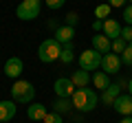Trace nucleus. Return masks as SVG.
Here are the masks:
<instances>
[{"instance_id":"nucleus-1","label":"nucleus","mask_w":132,"mask_h":123,"mask_svg":"<svg viewBox=\"0 0 132 123\" xmlns=\"http://www.w3.org/2000/svg\"><path fill=\"white\" fill-rule=\"evenodd\" d=\"M71 103L79 112H93L97 108V103H99V95L93 88H88V86L86 88H77L73 92V97H71Z\"/></svg>"},{"instance_id":"nucleus-2","label":"nucleus","mask_w":132,"mask_h":123,"mask_svg":"<svg viewBox=\"0 0 132 123\" xmlns=\"http://www.w3.org/2000/svg\"><path fill=\"white\" fill-rule=\"evenodd\" d=\"M33 97H35V86L31 81L24 79H15L11 86V99L15 103H33Z\"/></svg>"},{"instance_id":"nucleus-3","label":"nucleus","mask_w":132,"mask_h":123,"mask_svg":"<svg viewBox=\"0 0 132 123\" xmlns=\"http://www.w3.org/2000/svg\"><path fill=\"white\" fill-rule=\"evenodd\" d=\"M60 53H62V44L57 42L55 38H46L38 48V57L44 64H51V61L60 59Z\"/></svg>"},{"instance_id":"nucleus-4","label":"nucleus","mask_w":132,"mask_h":123,"mask_svg":"<svg viewBox=\"0 0 132 123\" xmlns=\"http://www.w3.org/2000/svg\"><path fill=\"white\" fill-rule=\"evenodd\" d=\"M42 11V0H20V5L15 7V15L24 22L35 20Z\"/></svg>"},{"instance_id":"nucleus-5","label":"nucleus","mask_w":132,"mask_h":123,"mask_svg":"<svg viewBox=\"0 0 132 123\" xmlns=\"http://www.w3.org/2000/svg\"><path fill=\"white\" fill-rule=\"evenodd\" d=\"M79 68L81 71H97L101 68V53H97L95 48H88L79 55Z\"/></svg>"},{"instance_id":"nucleus-6","label":"nucleus","mask_w":132,"mask_h":123,"mask_svg":"<svg viewBox=\"0 0 132 123\" xmlns=\"http://www.w3.org/2000/svg\"><path fill=\"white\" fill-rule=\"evenodd\" d=\"M53 90H55V95L62 97V99H71L77 88L71 81V77H60V79H55V84H53Z\"/></svg>"},{"instance_id":"nucleus-7","label":"nucleus","mask_w":132,"mask_h":123,"mask_svg":"<svg viewBox=\"0 0 132 123\" xmlns=\"http://www.w3.org/2000/svg\"><path fill=\"white\" fill-rule=\"evenodd\" d=\"M119 68H121V55H117V53H106V55H101V71L106 75H117Z\"/></svg>"},{"instance_id":"nucleus-8","label":"nucleus","mask_w":132,"mask_h":123,"mask_svg":"<svg viewBox=\"0 0 132 123\" xmlns=\"http://www.w3.org/2000/svg\"><path fill=\"white\" fill-rule=\"evenodd\" d=\"M2 71H5V77H9V79H20V75L24 71V61L20 57H9L5 61V68Z\"/></svg>"},{"instance_id":"nucleus-9","label":"nucleus","mask_w":132,"mask_h":123,"mask_svg":"<svg viewBox=\"0 0 132 123\" xmlns=\"http://www.w3.org/2000/svg\"><path fill=\"white\" fill-rule=\"evenodd\" d=\"M112 108L117 110L121 117H132V97L130 95H119L117 99H114Z\"/></svg>"},{"instance_id":"nucleus-10","label":"nucleus","mask_w":132,"mask_h":123,"mask_svg":"<svg viewBox=\"0 0 132 123\" xmlns=\"http://www.w3.org/2000/svg\"><path fill=\"white\" fill-rule=\"evenodd\" d=\"M15 112H18V106H15L13 99H5V101H0V123H7L11 121V119L15 117Z\"/></svg>"},{"instance_id":"nucleus-11","label":"nucleus","mask_w":132,"mask_h":123,"mask_svg":"<svg viewBox=\"0 0 132 123\" xmlns=\"http://www.w3.org/2000/svg\"><path fill=\"white\" fill-rule=\"evenodd\" d=\"M104 35L110 40V42L117 40V38H121V24H119L114 18H106L104 20Z\"/></svg>"},{"instance_id":"nucleus-12","label":"nucleus","mask_w":132,"mask_h":123,"mask_svg":"<svg viewBox=\"0 0 132 123\" xmlns=\"http://www.w3.org/2000/svg\"><path fill=\"white\" fill-rule=\"evenodd\" d=\"M119 95H121V86H119V84H110L108 88L101 92V103H104V106H112L114 99H117Z\"/></svg>"},{"instance_id":"nucleus-13","label":"nucleus","mask_w":132,"mask_h":123,"mask_svg":"<svg viewBox=\"0 0 132 123\" xmlns=\"http://www.w3.org/2000/svg\"><path fill=\"white\" fill-rule=\"evenodd\" d=\"M27 117L31 119V121H44V117H46V106L44 103H29L27 108Z\"/></svg>"},{"instance_id":"nucleus-14","label":"nucleus","mask_w":132,"mask_h":123,"mask_svg":"<svg viewBox=\"0 0 132 123\" xmlns=\"http://www.w3.org/2000/svg\"><path fill=\"white\" fill-rule=\"evenodd\" d=\"M93 48L97 53H110L112 51V42H110L108 38H106V35H101V33H97V35H93Z\"/></svg>"},{"instance_id":"nucleus-15","label":"nucleus","mask_w":132,"mask_h":123,"mask_svg":"<svg viewBox=\"0 0 132 123\" xmlns=\"http://www.w3.org/2000/svg\"><path fill=\"white\" fill-rule=\"evenodd\" d=\"M73 38H75V29L73 27H57V31H55V40L64 46V44H68V42H73Z\"/></svg>"},{"instance_id":"nucleus-16","label":"nucleus","mask_w":132,"mask_h":123,"mask_svg":"<svg viewBox=\"0 0 132 123\" xmlns=\"http://www.w3.org/2000/svg\"><path fill=\"white\" fill-rule=\"evenodd\" d=\"M71 81L75 84V88H86V86L93 81V77L88 75V71H81V68H79V71H75L71 75Z\"/></svg>"},{"instance_id":"nucleus-17","label":"nucleus","mask_w":132,"mask_h":123,"mask_svg":"<svg viewBox=\"0 0 132 123\" xmlns=\"http://www.w3.org/2000/svg\"><path fill=\"white\" fill-rule=\"evenodd\" d=\"M93 84H95V88H99L101 92H104V90L110 86V79H108V75H106V73L97 71V73L93 75Z\"/></svg>"},{"instance_id":"nucleus-18","label":"nucleus","mask_w":132,"mask_h":123,"mask_svg":"<svg viewBox=\"0 0 132 123\" xmlns=\"http://www.w3.org/2000/svg\"><path fill=\"white\" fill-rule=\"evenodd\" d=\"M51 106H53V112H57V114H64V112H68V110L73 108L71 99H62V97H57Z\"/></svg>"},{"instance_id":"nucleus-19","label":"nucleus","mask_w":132,"mask_h":123,"mask_svg":"<svg viewBox=\"0 0 132 123\" xmlns=\"http://www.w3.org/2000/svg\"><path fill=\"white\" fill-rule=\"evenodd\" d=\"M73 59H75V51H73V42H68V44H64V46H62L60 61H64V64H71Z\"/></svg>"},{"instance_id":"nucleus-20","label":"nucleus","mask_w":132,"mask_h":123,"mask_svg":"<svg viewBox=\"0 0 132 123\" xmlns=\"http://www.w3.org/2000/svg\"><path fill=\"white\" fill-rule=\"evenodd\" d=\"M110 9H112V7H110L108 2H106V5H97V7H95V18H97V20L108 18V15H110Z\"/></svg>"},{"instance_id":"nucleus-21","label":"nucleus","mask_w":132,"mask_h":123,"mask_svg":"<svg viewBox=\"0 0 132 123\" xmlns=\"http://www.w3.org/2000/svg\"><path fill=\"white\" fill-rule=\"evenodd\" d=\"M126 46H128V42L123 38H117V40H112V53H119L121 55L123 51H126Z\"/></svg>"},{"instance_id":"nucleus-22","label":"nucleus","mask_w":132,"mask_h":123,"mask_svg":"<svg viewBox=\"0 0 132 123\" xmlns=\"http://www.w3.org/2000/svg\"><path fill=\"white\" fill-rule=\"evenodd\" d=\"M121 64H126V66H132V42L126 46V51L121 53Z\"/></svg>"},{"instance_id":"nucleus-23","label":"nucleus","mask_w":132,"mask_h":123,"mask_svg":"<svg viewBox=\"0 0 132 123\" xmlns=\"http://www.w3.org/2000/svg\"><path fill=\"white\" fill-rule=\"evenodd\" d=\"M44 5H46L51 11H60L62 7L66 5V0H44Z\"/></svg>"},{"instance_id":"nucleus-24","label":"nucleus","mask_w":132,"mask_h":123,"mask_svg":"<svg viewBox=\"0 0 132 123\" xmlns=\"http://www.w3.org/2000/svg\"><path fill=\"white\" fill-rule=\"evenodd\" d=\"M123 20H126V27H132V5L123 7Z\"/></svg>"},{"instance_id":"nucleus-25","label":"nucleus","mask_w":132,"mask_h":123,"mask_svg":"<svg viewBox=\"0 0 132 123\" xmlns=\"http://www.w3.org/2000/svg\"><path fill=\"white\" fill-rule=\"evenodd\" d=\"M44 123H62V114H57V112H46Z\"/></svg>"},{"instance_id":"nucleus-26","label":"nucleus","mask_w":132,"mask_h":123,"mask_svg":"<svg viewBox=\"0 0 132 123\" xmlns=\"http://www.w3.org/2000/svg\"><path fill=\"white\" fill-rule=\"evenodd\" d=\"M77 20H79V15H77L75 11H71V13H66V27H73V29H75Z\"/></svg>"},{"instance_id":"nucleus-27","label":"nucleus","mask_w":132,"mask_h":123,"mask_svg":"<svg viewBox=\"0 0 132 123\" xmlns=\"http://www.w3.org/2000/svg\"><path fill=\"white\" fill-rule=\"evenodd\" d=\"M121 38L126 40L128 44L132 42V27H121Z\"/></svg>"},{"instance_id":"nucleus-28","label":"nucleus","mask_w":132,"mask_h":123,"mask_svg":"<svg viewBox=\"0 0 132 123\" xmlns=\"http://www.w3.org/2000/svg\"><path fill=\"white\" fill-rule=\"evenodd\" d=\"M93 31H95V33L104 31V22H101V20H95V22H93Z\"/></svg>"},{"instance_id":"nucleus-29","label":"nucleus","mask_w":132,"mask_h":123,"mask_svg":"<svg viewBox=\"0 0 132 123\" xmlns=\"http://www.w3.org/2000/svg\"><path fill=\"white\" fill-rule=\"evenodd\" d=\"M126 2H128V0H108V5L110 7H117V9H119V7H126Z\"/></svg>"},{"instance_id":"nucleus-30","label":"nucleus","mask_w":132,"mask_h":123,"mask_svg":"<svg viewBox=\"0 0 132 123\" xmlns=\"http://www.w3.org/2000/svg\"><path fill=\"white\" fill-rule=\"evenodd\" d=\"M48 29H53V31H57V24L53 22V20H48Z\"/></svg>"},{"instance_id":"nucleus-31","label":"nucleus","mask_w":132,"mask_h":123,"mask_svg":"<svg viewBox=\"0 0 132 123\" xmlns=\"http://www.w3.org/2000/svg\"><path fill=\"white\" fill-rule=\"evenodd\" d=\"M128 92H130V97H132V77L128 79Z\"/></svg>"},{"instance_id":"nucleus-32","label":"nucleus","mask_w":132,"mask_h":123,"mask_svg":"<svg viewBox=\"0 0 132 123\" xmlns=\"http://www.w3.org/2000/svg\"><path fill=\"white\" fill-rule=\"evenodd\" d=\"M119 123H132V117H123V119H121Z\"/></svg>"},{"instance_id":"nucleus-33","label":"nucleus","mask_w":132,"mask_h":123,"mask_svg":"<svg viewBox=\"0 0 132 123\" xmlns=\"http://www.w3.org/2000/svg\"><path fill=\"white\" fill-rule=\"evenodd\" d=\"M130 2H132V0H130Z\"/></svg>"}]
</instances>
